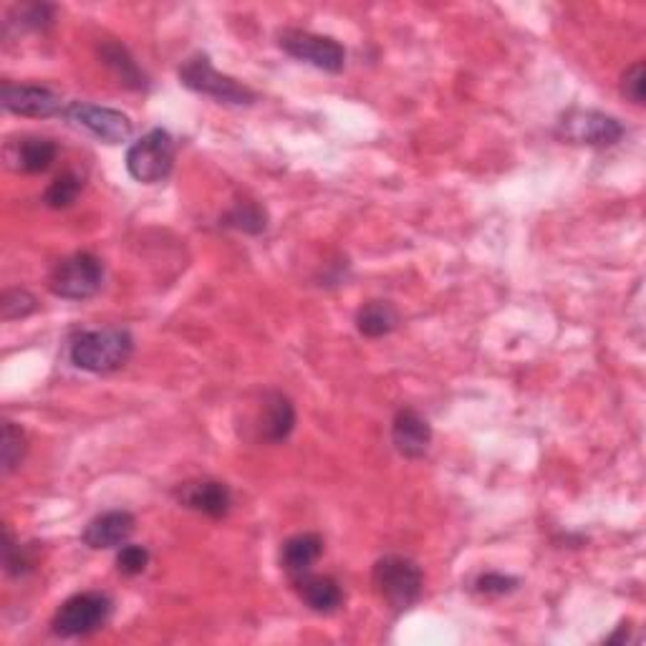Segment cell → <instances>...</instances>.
<instances>
[{"mask_svg": "<svg viewBox=\"0 0 646 646\" xmlns=\"http://www.w3.org/2000/svg\"><path fill=\"white\" fill-rule=\"evenodd\" d=\"M131 351H135V339L127 329H99V331H82L71 341V364L94 371V374H109L127 364Z\"/></svg>", "mask_w": 646, "mask_h": 646, "instance_id": "1", "label": "cell"}, {"mask_svg": "<svg viewBox=\"0 0 646 646\" xmlns=\"http://www.w3.org/2000/svg\"><path fill=\"white\" fill-rule=\"evenodd\" d=\"M371 581H374L377 594L394 612H406V608L417 604L424 589L420 565L412 559H404V555H384V559H379L374 563Z\"/></svg>", "mask_w": 646, "mask_h": 646, "instance_id": "2", "label": "cell"}, {"mask_svg": "<svg viewBox=\"0 0 646 646\" xmlns=\"http://www.w3.org/2000/svg\"><path fill=\"white\" fill-rule=\"evenodd\" d=\"M180 82L182 86H188L190 92L210 96V99H215L220 104L243 106V104H255V99H258L253 88H247L233 76L220 74V71L212 66V61L208 56H202V53L190 56L180 66Z\"/></svg>", "mask_w": 646, "mask_h": 646, "instance_id": "3", "label": "cell"}, {"mask_svg": "<svg viewBox=\"0 0 646 646\" xmlns=\"http://www.w3.org/2000/svg\"><path fill=\"white\" fill-rule=\"evenodd\" d=\"M109 616L112 599L99 594V591H86V594H76L61 604L51 622V629L56 636H64V639H74V636L99 632L109 622Z\"/></svg>", "mask_w": 646, "mask_h": 646, "instance_id": "4", "label": "cell"}, {"mask_svg": "<svg viewBox=\"0 0 646 646\" xmlns=\"http://www.w3.org/2000/svg\"><path fill=\"white\" fill-rule=\"evenodd\" d=\"M104 265L92 253H74L68 258L59 261L51 271L49 288L53 296L68 300L92 298L102 290Z\"/></svg>", "mask_w": 646, "mask_h": 646, "instance_id": "5", "label": "cell"}, {"mask_svg": "<svg viewBox=\"0 0 646 646\" xmlns=\"http://www.w3.org/2000/svg\"><path fill=\"white\" fill-rule=\"evenodd\" d=\"M174 167V139L170 131L152 129L139 137L127 152V172L141 184H155L170 177Z\"/></svg>", "mask_w": 646, "mask_h": 646, "instance_id": "6", "label": "cell"}, {"mask_svg": "<svg viewBox=\"0 0 646 646\" xmlns=\"http://www.w3.org/2000/svg\"><path fill=\"white\" fill-rule=\"evenodd\" d=\"M559 137L571 145L614 147L624 137V127L616 117L594 109H571L559 121Z\"/></svg>", "mask_w": 646, "mask_h": 646, "instance_id": "7", "label": "cell"}, {"mask_svg": "<svg viewBox=\"0 0 646 646\" xmlns=\"http://www.w3.org/2000/svg\"><path fill=\"white\" fill-rule=\"evenodd\" d=\"M64 117L74 124L76 129L86 131L88 137L99 139L104 145H121V141H129L131 131H135L127 114L88 102H71L66 106Z\"/></svg>", "mask_w": 646, "mask_h": 646, "instance_id": "8", "label": "cell"}, {"mask_svg": "<svg viewBox=\"0 0 646 646\" xmlns=\"http://www.w3.org/2000/svg\"><path fill=\"white\" fill-rule=\"evenodd\" d=\"M280 49L298 61H306L321 71H329V74H339L347 64V51L331 35H318L298 29H288L280 33Z\"/></svg>", "mask_w": 646, "mask_h": 646, "instance_id": "9", "label": "cell"}, {"mask_svg": "<svg viewBox=\"0 0 646 646\" xmlns=\"http://www.w3.org/2000/svg\"><path fill=\"white\" fill-rule=\"evenodd\" d=\"M0 102H3L8 112L18 114V117L46 119L59 112H66L61 94H56L49 86H35V84L6 82L3 88H0Z\"/></svg>", "mask_w": 646, "mask_h": 646, "instance_id": "10", "label": "cell"}, {"mask_svg": "<svg viewBox=\"0 0 646 646\" xmlns=\"http://www.w3.org/2000/svg\"><path fill=\"white\" fill-rule=\"evenodd\" d=\"M177 500L182 502L184 508L198 510L208 518H225L233 506V495L225 483L218 480H192L184 483L180 490H177Z\"/></svg>", "mask_w": 646, "mask_h": 646, "instance_id": "11", "label": "cell"}, {"mask_svg": "<svg viewBox=\"0 0 646 646\" xmlns=\"http://www.w3.org/2000/svg\"><path fill=\"white\" fill-rule=\"evenodd\" d=\"M392 442L396 447V453L402 457L417 459L430 449L432 442V427L430 422L422 417L420 412H414L406 406V410L396 412V417L392 422Z\"/></svg>", "mask_w": 646, "mask_h": 646, "instance_id": "12", "label": "cell"}, {"mask_svg": "<svg viewBox=\"0 0 646 646\" xmlns=\"http://www.w3.org/2000/svg\"><path fill=\"white\" fill-rule=\"evenodd\" d=\"M131 533H135V516L127 510H109L96 516L82 538L88 548L102 551V548H121Z\"/></svg>", "mask_w": 646, "mask_h": 646, "instance_id": "13", "label": "cell"}, {"mask_svg": "<svg viewBox=\"0 0 646 646\" xmlns=\"http://www.w3.org/2000/svg\"><path fill=\"white\" fill-rule=\"evenodd\" d=\"M294 586L300 601L316 614H331L343 604V591L339 581L331 576H316V573L306 571L294 576Z\"/></svg>", "mask_w": 646, "mask_h": 646, "instance_id": "14", "label": "cell"}, {"mask_svg": "<svg viewBox=\"0 0 646 646\" xmlns=\"http://www.w3.org/2000/svg\"><path fill=\"white\" fill-rule=\"evenodd\" d=\"M294 427H296V410H294V404H290L288 396L280 394V392L265 394L261 420H258L261 437L265 442L278 445V442L290 437Z\"/></svg>", "mask_w": 646, "mask_h": 646, "instance_id": "15", "label": "cell"}, {"mask_svg": "<svg viewBox=\"0 0 646 646\" xmlns=\"http://www.w3.org/2000/svg\"><path fill=\"white\" fill-rule=\"evenodd\" d=\"M56 152L59 149L51 139L25 137V139H18L15 145L8 147V159H11L15 170H21L25 174H41L53 165Z\"/></svg>", "mask_w": 646, "mask_h": 646, "instance_id": "16", "label": "cell"}, {"mask_svg": "<svg viewBox=\"0 0 646 646\" xmlns=\"http://www.w3.org/2000/svg\"><path fill=\"white\" fill-rule=\"evenodd\" d=\"M324 538L316 533H298L288 538L280 548V565L290 573V579L311 571V565L321 559Z\"/></svg>", "mask_w": 646, "mask_h": 646, "instance_id": "17", "label": "cell"}, {"mask_svg": "<svg viewBox=\"0 0 646 646\" xmlns=\"http://www.w3.org/2000/svg\"><path fill=\"white\" fill-rule=\"evenodd\" d=\"M396 326H400V314L386 300H369L357 314V329L367 339H382V336L392 333Z\"/></svg>", "mask_w": 646, "mask_h": 646, "instance_id": "18", "label": "cell"}, {"mask_svg": "<svg viewBox=\"0 0 646 646\" xmlns=\"http://www.w3.org/2000/svg\"><path fill=\"white\" fill-rule=\"evenodd\" d=\"M99 56L106 66L114 71V76L119 78V84L129 86V88H145L147 78L141 74V68L137 66V61L129 56V51L121 46V43L114 41H104L99 46Z\"/></svg>", "mask_w": 646, "mask_h": 646, "instance_id": "19", "label": "cell"}, {"mask_svg": "<svg viewBox=\"0 0 646 646\" xmlns=\"http://www.w3.org/2000/svg\"><path fill=\"white\" fill-rule=\"evenodd\" d=\"M227 227L243 230V233L258 235L268 225V215L265 210L258 205V202H237V205L227 212L223 218Z\"/></svg>", "mask_w": 646, "mask_h": 646, "instance_id": "20", "label": "cell"}, {"mask_svg": "<svg viewBox=\"0 0 646 646\" xmlns=\"http://www.w3.org/2000/svg\"><path fill=\"white\" fill-rule=\"evenodd\" d=\"M82 188H84L82 177L74 174V172H64L49 184L46 194H43V202H46V205L53 210L71 208L76 202Z\"/></svg>", "mask_w": 646, "mask_h": 646, "instance_id": "21", "label": "cell"}, {"mask_svg": "<svg viewBox=\"0 0 646 646\" xmlns=\"http://www.w3.org/2000/svg\"><path fill=\"white\" fill-rule=\"evenodd\" d=\"M25 455V435L13 422H3V447H0V463L3 473H13Z\"/></svg>", "mask_w": 646, "mask_h": 646, "instance_id": "22", "label": "cell"}, {"mask_svg": "<svg viewBox=\"0 0 646 646\" xmlns=\"http://www.w3.org/2000/svg\"><path fill=\"white\" fill-rule=\"evenodd\" d=\"M35 311V298L23 288L6 290L0 298V316L3 321H15V318H25Z\"/></svg>", "mask_w": 646, "mask_h": 646, "instance_id": "23", "label": "cell"}, {"mask_svg": "<svg viewBox=\"0 0 646 646\" xmlns=\"http://www.w3.org/2000/svg\"><path fill=\"white\" fill-rule=\"evenodd\" d=\"M149 565V551L145 546H121L117 553V571L124 576H139Z\"/></svg>", "mask_w": 646, "mask_h": 646, "instance_id": "24", "label": "cell"}, {"mask_svg": "<svg viewBox=\"0 0 646 646\" xmlns=\"http://www.w3.org/2000/svg\"><path fill=\"white\" fill-rule=\"evenodd\" d=\"M3 565H6V571L11 573V576H23V573L31 569L29 553H25V548H21L13 541L11 530L8 528H6V538H3Z\"/></svg>", "mask_w": 646, "mask_h": 646, "instance_id": "25", "label": "cell"}, {"mask_svg": "<svg viewBox=\"0 0 646 646\" xmlns=\"http://www.w3.org/2000/svg\"><path fill=\"white\" fill-rule=\"evenodd\" d=\"M622 94L626 99L634 102V104H644L646 99V68L639 61V64H634L632 68H626V74L622 78Z\"/></svg>", "mask_w": 646, "mask_h": 646, "instance_id": "26", "label": "cell"}, {"mask_svg": "<svg viewBox=\"0 0 646 646\" xmlns=\"http://www.w3.org/2000/svg\"><path fill=\"white\" fill-rule=\"evenodd\" d=\"M475 589L485 596H506L518 589V579L502 576V573H485L475 581Z\"/></svg>", "mask_w": 646, "mask_h": 646, "instance_id": "27", "label": "cell"}]
</instances>
